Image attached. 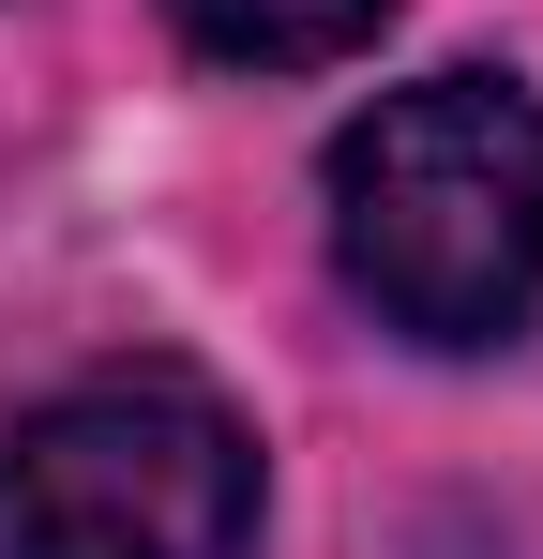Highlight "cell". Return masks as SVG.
Masks as SVG:
<instances>
[{
  "mask_svg": "<svg viewBox=\"0 0 543 559\" xmlns=\"http://www.w3.org/2000/svg\"><path fill=\"white\" fill-rule=\"evenodd\" d=\"M333 258L408 348H498L543 302V92L529 76H408L333 136Z\"/></svg>",
  "mask_w": 543,
  "mask_h": 559,
  "instance_id": "1",
  "label": "cell"
},
{
  "mask_svg": "<svg viewBox=\"0 0 543 559\" xmlns=\"http://www.w3.org/2000/svg\"><path fill=\"white\" fill-rule=\"evenodd\" d=\"M257 439L196 378H76L0 424V559H242Z\"/></svg>",
  "mask_w": 543,
  "mask_h": 559,
  "instance_id": "2",
  "label": "cell"
},
{
  "mask_svg": "<svg viewBox=\"0 0 543 559\" xmlns=\"http://www.w3.org/2000/svg\"><path fill=\"white\" fill-rule=\"evenodd\" d=\"M167 15H181V46H212V61H242V76H302V61L377 46L393 0H167Z\"/></svg>",
  "mask_w": 543,
  "mask_h": 559,
  "instance_id": "3",
  "label": "cell"
}]
</instances>
